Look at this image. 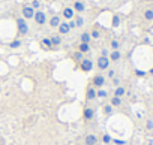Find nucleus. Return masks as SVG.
<instances>
[{
  "mask_svg": "<svg viewBox=\"0 0 153 145\" xmlns=\"http://www.w3.org/2000/svg\"><path fill=\"white\" fill-rule=\"evenodd\" d=\"M105 82H107L105 77L101 75V74H98V75H95V77L92 78V84H90V85H93L96 90H99V88H102V87L105 85Z\"/></svg>",
  "mask_w": 153,
  "mask_h": 145,
  "instance_id": "obj_3",
  "label": "nucleus"
},
{
  "mask_svg": "<svg viewBox=\"0 0 153 145\" xmlns=\"http://www.w3.org/2000/svg\"><path fill=\"white\" fill-rule=\"evenodd\" d=\"M96 99V88L93 87V85H89L87 88H86V100L87 102H92V100H95Z\"/></svg>",
  "mask_w": 153,
  "mask_h": 145,
  "instance_id": "obj_9",
  "label": "nucleus"
},
{
  "mask_svg": "<svg viewBox=\"0 0 153 145\" xmlns=\"http://www.w3.org/2000/svg\"><path fill=\"white\" fill-rule=\"evenodd\" d=\"M17 30H18V35H21V36H26L27 33H29V24H27V21L23 18V17H20V18H17Z\"/></svg>",
  "mask_w": 153,
  "mask_h": 145,
  "instance_id": "obj_1",
  "label": "nucleus"
},
{
  "mask_svg": "<svg viewBox=\"0 0 153 145\" xmlns=\"http://www.w3.org/2000/svg\"><path fill=\"white\" fill-rule=\"evenodd\" d=\"M78 51H80L81 54H87V52L90 51V43H83V42H80V45H78Z\"/></svg>",
  "mask_w": 153,
  "mask_h": 145,
  "instance_id": "obj_16",
  "label": "nucleus"
},
{
  "mask_svg": "<svg viewBox=\"0 0 153 145\" xmlns=\"http://www.w3.org/2000/svg\"><path fill=\"white\" fill-rule=\"evenodd\" d=\"M90 38H92V39H99V38H101V32H99L98 29H93V30L90 32Z\"/></svg>",
  "mask_w": 153,
  "mask_h": 145,
  "instance_id": "obj_27",
  "label": "nucleus"
},
{
  "mask_svg": "<svg viewBox=\"0 0 153 145\" xmlns=\"http://www.w3.org/2000/svg\"><path fill=\"white\" fill-rule=\"evenodd\" d=\"M45 2H51V0H45Z\"/></svg>",
  "mask_w": 153,
  "mask_h": 145,
  "instance_id": "obj_41",
  "label": "nucleus"
},
{
  "mask_svg": "<svg viewBox=\"0 0 153 145\" xmlns=\"http://www.w3.org/2000/svg\"><path fill=\"white\" fill-rule=\"evenodd\" d=\"M149 74H150V75H153V67H152V69L149 70Z\"/></svg>",
  "mask_w": 153,
  "mask_h": 145,
  "instance_id": "obj_39",
  "label": "nucleus"
},
{
  "mask_svg": "<svg viewBox=\"0 0 153 145\" xmlns=\"http://www.w3.org/2000/svg\"><path fill=\"white\" fill-rule=\"evenodd\" d=\"M30 6L36 11V9H39V8H41V2H39V0H32V5H30Z\"/></svg>",
  "mask_w": 153,
  "mask_h": 145,
  "instance_id": "obj_31",
  "label": "nucleus"
},
{
  "mask_svg": "<svg viewBox=\"0 0 153 145\" xmlns=\"http://www.w3.org/2000/svg\"><path fill=\"white\" fill-rule=\"evenodd\" d=\"M102 142H104V144H111V142H113V138H111L108 133H104V135H102Z\"/></svg>",
  "mask_w": 153,
  "mask_h": 145,
  "instance_id": "obj_30",
  "label": "nucleus"
},
{
  "mask_svg": "<svg viewBox=\"0 0 153 145\" xmlns=\"http://www.w3.org/2000/svg\"><path fill=\"white\" fill-rule=\"evenodd\" d=\"M120 21H122V20H120L119 15H113V18H111V27H114V29L119 27V26H120Z\"/></svg>",
  "mask_w": 153,
  "mask_h": 145,
  "instance_id": "obj_22",
  "label": "nucleus"
},
{
  "mask_svg": "<svg viewBox=\"0 0 153 145\" xmlns=\"http://www.w3.org/2000/svg\"><path fill=\"white\" fill-rule=\"evenodd\" d=\"M107 75H108V78L113 79V78L116 77V70H114V69H108V74H107Z\"/></svg>",
  "mask_w": 153,
  "mask_h": 145,
  "instance_id": "obj_34",
  "label": "nucleus"
},
{
  "mask_svg": "<svg viewBox=\"0 0 153 145\" xmlns=\"http://www.w3.org/2000/svg\"><path fill=\"white\" fill-rule=\"evenodd\" d=\"M41 45H42L44 48L53 49V43H51V39H50V38H44V39L41 40Z\"/></svg>",
  "mask_w": 153,
  "mask_h": 145,
  "instance_id": "obj_19",
  "label": "nucleus"
},
{
  "mask_svg": "<svg viewBox=\"0 0 153 145\" xmlns=\"http://www.w3.org/2000/svg\"><path fill=\"white\" fill-rule=\"evenodd\" d=\"M0 145H5V142H3V139H0Z\"/></svg>",
  "mask_w": 153,
  "mask_h": 145,
  "instance_id": "obj_40",
  "label": "nucleus"
},
{
  "mask_svg": "<svg viewBox=\"0 0 153 145\" xmlns=\"http://www.w3.org/2000/svg\"><path fill=\"white\" fill-rule=\"evenodd\" d=\"M57 29H59V33H60V35H68V33L71 32V29H69L68 23H63V21L60 23V26H59Z\"/></svg>",
  "mask_w": 153,
  "mask_h": 145,
  "instance_id": "obj_14",
  "label": "nucleus"
},
{
  "mask_svg": "<svg viewBox=\"0 0 153 145\" xmlns=\"http://www.w3.org/2000/svg\"><path fill=\"white\" fill-rule=\"evenodd\" d=\"M113 85H114V87H119V85H120V79L114 77V78H113Z\"/></svg>",
  "mask_w": 153,
  "mask_h": 145,
  "instance_id": "obj_36",
  "label": "nucleus"
},
{
  "mask_svg": "<svg viewBox=\"0 0 153 145\" xmlns=\"http://www.w3.org/2000/svg\"><path fill=\"white\" fill-rule=\"evenodd\" d=\"M50 39H51V43H53V48H56V46H59V45L62 43V38H60L59 35H54V36H51Z\"/></svg>",
  "mask_w": 153,
  "mask_h": 145,
  "instance_id": "obj_17",
  "label": "nucleus"
},
{
  "mask_svg": "<svg viewBox=\"0 0 153 145\" xmlns=\"http://www.w3.org/2000/svg\"><path fill=\"white\" fill-rule=\"evenodd\" d=\"M9 46H11L12 49H15V48H20V46H21V40H20V39H15V40H12V42L9 43Z\"/></svg>",
  "mask_w": 153,
  "mask_h": 145,
  "instance_id": "obj_29",
  "label": "nucleus"
},
{
  "mask_svg": "<svg viewBox=\"0 0 153 145\" xmlns=\"http://www.w3.org/2000/svg\"><path fill=\"white\" fill-rule=\"evenodd\" d=\"M83 144L84 145H99V138L95 133H89V135H86Z\"/></svg>",
  "mask_w": 153,
  "mask_h": 145,
  "instance_id": "obj_7",
  "label": "nucleus"
},
{
  "mask_svg": "<svg viewBox=\"0 0 153 145\" xmlns=\"http://www.w3.org/2000/svg\"><path fill=\"white\" fill-rule=\"evenodd\" d=\"M107 96H108L107 90H104V88L96 90V97H99V99H107Z\"/></svg>",
  "mask_w": 153,
  "mask_h": 145,
  "instance_id": "obj_24",
  "label": "nucleus"
},
{
  "mask_svg": "<svg viewBox=\"0 0 153 145\" xmlns=\"http://www.w3.org/2000/svg\"><path fill=\"white\" fill-rule=\"evenodd\" d=\"M60 23H62V18H60V15H53V17L50 18V21H48L50 27H53V29H57V27L60 26Z\"/></svg>",
  "mask_w": 153,
  "mask_h": 145,
  "instance_id": "obj_12",
  "label": "nucleus"
},
{
  "mask_svg": "<svg viewBox=\"0 0 153 145\" xmlns=\"http://www.w3.org/2000/svg\"><path fill=\"white\" fill-rule=\"evenodd\" d=\"M110 58L108 57H104V55H99L98 57V60H96V66H98V69H101V70H108L110 69Z\"/></svg>",
  "mask_w": 153,
  "mask_h": 145,
  "instance_id": "obj_4",
  "label": "nucleus"
},
{
  "mask_svg": "<svg viewBox=\"0 0 153 145\" xmlns=\"http://www.w3.org/2000/svg\"><path fill=\"white\" fill-rule=\"evenodd\" d=\"M92 69H93V61H92L90 58H83V60L80 61V70L89 74Z\"/></svg>",
  "mask_w": 153,
  "mask_h": 145,
  "instance_id": "obj_5",
  "label": "nucleus"
},
{
  "mask_svg": "<svg viewBox=\"0 0 153 145\" xmlns=\"http://www.w3.org/2000/svg\"><path fill=\"white\" fill-rule=\"evenodd\" d=\"M95 115H96V108H93V106H86V108L83 109V120H84L86 123L92 121V120L95 118Z\"/></svg>",
  "mask_w": 153,
  "mask_h": 145,
  "instance_id": "obj_2",
  "label": "nucleus"
},
{
  "mask_svg": "<svg viewBox=\"0 0 153 145\" xmlns=\"http://www.w3.org/2000/svg\"><path fill=\"white\" fill-rule=\"evenodd\" d=\"M110 105H111L113 108H116V106H120V105H122V99H120V97H116V96H113V97H111V100H110Z\"/></svg>",
  "mask_w": 153,
  "mask_h": 145,
  "instance_id": "obj_21",
  "label": "nucleus"
},
{
  "mask_svg": "<svg viewBox=\"0 0 153 145\" xmlns=\"http://www.w3.org/2000/svg\"><path fill=\"white\" fill-rule=\"evenodd\" d=\"M62 15H63V18L65 20H68V21H71V20H74V17H75V11L72 9V8H65L63 9V12H62Z\"/></svg>",
  "mask_w": 153,
  "mask_h": 145,
  "instance_id": "obj_10",
  "label": "nucleus"
},
{
  "mask_svg": "<svg viewBox=\"0 0 153 145\" xmlns=\"http://www.w3.org/2000/svg\"><path fill=\"white\" fill-rule=\"evenodd\" d=\"M146 129H147V130H153V120H152V118H149V120L146 121Z\"/></svg>",
  "mask_w": 153,
  "mask_h": 145,
  "instance_id": "obj_32",
  "label": "nucleus"
},
{
  "mask_svg": "<svg viewBox=\"0 0 153 145\" xmlns=\"http://www.w3.org/2000/svg\"><path fill=\"white\" fill-rule=\"evenodd\" d=\"M110 46H111V51H119V48H120V42H119L117 39H113L111 43H110Z\"/></svg>",
  "mask_w": 153,
  "mask_h": 145,
  "instance_id": "obj_26",
  "label": "nucleus"
},
{
  "mask_svg": "<svg viewBox=\"0 0 153 145\" xmlns=\"http://www.w3.org/2000/svg\"><path fill=\"white\" fill-rule=\"evenodd\" d=\"M102 112H104L105 115H111V114L114 112V108H113L111 105H104V108H102Z\"/></svg>",
  "mask_w": 153,
  "mask_h": 145,
  "instance_id": "obj_25",
  "label": "nucleus"
},
{
  "mask_svg": "<svg viewBox=\"0 0 153 145\" xmlns=\"http://www.w3.org/2000/svg\"><path fill=\"white\" fill-rule=\"evenodd\" d=\"M33 20H35V23H36V24L42 26V24H45V23H47V14H45L44 11H35Z\"/></svg>",
  "mask_w": 153,
  "mask_h": 145,
  "instance_id": "obj_6",
  "label": "nucleus"
},
{
  "mask_svg": "<svg viewBox=\"0 0 153 145\" xmlns=\"http://www.w3.org/2000/svg\"><path fill=\"white\" fill-rule=\"evenodd\" d=\"M74 21H75V26H76V27H83V26H84V18H83V17H76Z\"/></svg>",
  "mask_w": 153,
  "mask_h": 145,
  "instance_id": "obj_28",
  "label": "nucleus"
},
{
  "mask_svg": "<svg viewBox=\"0 0 153 145\" xmlns=\"http://www.w3.org/2000/svg\"><path fill=\"white\" fill-rule=\"evenodd\" d=\"M108 58H110V61H119L122 58V52L120 51H111L108 54Z\"/></svg>",
  "mask_w": 153,
  "mask_h": 145,
  "instance_id": "obj_15",
  "label": "nucleus"
},
{
  "mask_svg": "<svg viewBox=\"0 0 153 145\" xmlns=\"http://www.w3.org/2000/svg\"><path fill=\"white\" fill-rule=\"evenodd\" d=\"M108 54H110V51H108L107 48H104V49L101 51V55H104V57H108Z\"/></svg>",
  "mask_w": 153,
  "mask_h": 145,
  "instance_id": "obj_38",
  "label": "nucleus"
},
{
  "mask_svg": "<svg viewBox=\"0 0 153 145\" xmlns=\"http://www.w3.org/2000/svg\"><path fill=\"white\" fill-rule=\"evenodd\" d=\"M23 18L24 20H32L33 18V15H35V9L30 6V5H26V6H23Z\"/></svg>",
  "mask_w": 153,
  "mask_h": 145,
  "instance_id": "obj_8",
  "label": "nucleus"
},
{
  "mask_svg": "<svg viewBox=\"0 0 153 145\" xmlns=\"http://www.w3.org/2000/svg\"><path fill=\"white\" fill-rule=\"evenodd\" d=\"M83 58H84V54H81L80 51H75V52L72 54V60H74L75 63H80Z\"/></svg>",
  "mask_w": 153,
  "mask_h": 145,
  "instance_id": "obj_18",
  "label": "nucleus"
},
{
  "mask_svg": "<svg viewBox=\"0 0 153 145\" xmlns=\"http://www.w3.org/2000/svg\"><path fill=\"white\" fill-rule=\"evenodd\" d=\"M135 75H137V77H140V78H143V77H146V75H147V72L140 70V69H135Z\"/></svg>",
  "mask_w": 153,
  "mask_h": 145,
  "instance_id": "obj_33",
  "label": "nucleus"
},
{
  "mask_svg": "<svg viewBox=\"0 0 153 145\" xmlns=\"http://www.w3.org/2000/svg\"><path fill=\"white\" fill-rule=\"evenodd\" d=\"M113 142H114L116 145H125V144H126V142L122 141V139H113Z\"/></svg>",
  "mask_w": 153,
  "mask_h": 145,
  "instance_id": "obj_37",
  "label": "nucleus"
},
{
  "mask_svg": "<svg viewBox=\"0 0 153 145\" xmlns=\"http://www.w3.org/2000/svg\"><path fill=\"white\" fill-rule=\"evenodd\" d=\"M68 26H69V29H71V30H72V29H76V26H75V21H74V20L68 21Z\"/></svg>",
  "mask_w": 153,
  "mask_h": 145,
  "instance_id": "obj_35",
  "label": "nucleus"
},
{
  "mask_svg": "<svg viewBox=\"0 0 153 145\" xmlns=\"http://www.w3.org/2000/svg\"><path fill=\"white\" fill-rule=\"evenodd\" d=\"M144 20L146 21H153V9H146L144 11Z\"/></svg>",
  "mask_w": 153,
  "mask_h": 145,
  "instance_id": "obj_23",
  "label": "nucleus"
},
{
  "mask_svg": "<svg viewBox=\"0 0 153 145\" xmlns=\"http://www.w3.org/2000/svg\"><path fill=\"white\" fill-rule=\"evenodd\" d=\"M72 9H74L75 12H78V14H83V12L86 11V5L81 2V0H76V2H74Z\"/></svg>",
  "mask_w": 153,
  "mask_h": 145,
  "instance_id": "obj_11",
  "label": "nucleus"
},
{
  "mask_svg": "<svg viewBox=\"0 0 153 145\" xmlns=\"http://www.w3.org/2000/svg\"><path fill=\"white\" fill-rule=\"evenodd\" d=\"M80 40H81L83 43H90V40H92V38H90V33L84 32V33L80 36Z\"/></svg>",
  "mask_w": 153,
  "mask_h": 145,
  "instance_id": "obj_20",
  "label": "nucleus"
},
{
  "mask_svg": "<svg viewBox=\"0 0 153 145\" xmlns=\"http://www.w3.org/2000/svg\"><path fill=\"white\" fill-rule=\"evenodd\" d=\"M126 94V88L123 87V85H119V87H116L114 88V93H113V96H116V97H123Z\"/></svg>",
  "mask_w": 153,
  "mask_h": 145,
  "instance_id": "obj_13",
  "label": "nucleus"
}]
</instances>
